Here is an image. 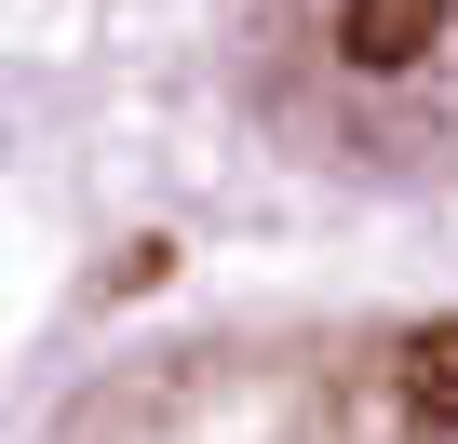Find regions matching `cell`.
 Masks as SVG:
<instances>
[{"mask_svg": "<svg viewBox=\"0 0 458 444\" xmlns=\"http://www.w3.org/2000/svg\"><path fill=\"white\" fill-rule=\"evenodd\" d=\"M391 390H404L418 431H458V323H418V337L391 350Z\"/></svg>", "mask_w": 458, "mask_h": 444, "instance_id": "7a4b0ae2", "label": "cell"}, {"mask_svg": "<svg viewBox=\"0 0 458 444\" xmlns=\"http://www.w3.org/2000/svg\"><path fill=\"white\" fill-rule=\"evenodd\" d=\"M243 108L337 175L458 162V0H229Z\"/></svg>", "mask_w": 458, "mask_h": 444, "instance_id": "6da1fadb", "label": "cell"}]
</instances>
